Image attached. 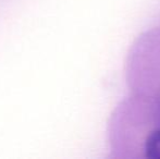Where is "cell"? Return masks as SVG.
<instances>
[{
    "label": "cell",
    "mask_w": 160,
    "mask_h": 159,
    "mask_svg": "<svg viewBox=\"0 0 160 159\" xmlns=\"http://www.w3.org/2000/svg\"><path fill=\"white\" fill-rule=\"evenodd\" d=\"M145 155L147 158L160 159V129L152 132L145 142Z\"/></svg>",
    "instance_id": "1"
}]
</instances>
